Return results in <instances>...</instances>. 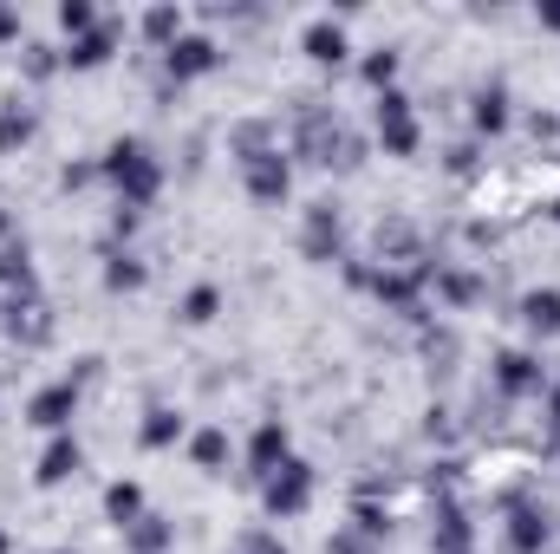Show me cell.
Wrapping results in <instances>:
<instances>
[{"instance_id":"1","label":"cell","mask_w":560,"mask_h":554,"mask_svg":"<svg viewBox=\"0 0 560 554\" xmlns=\"http://www.w3.org/2000/svg\"><path fill=\"white\" fill-rule=\"evenodd\" d=\"M98 176H112L125 203H150L156 183H163V170H156V157H150V143L143 138H118L112 143V150L98 157Z\"/></svg>"},{"instance_id":"2","label":"cell","mask_w":560,"mask_h":554,"mask_svg":"<svg viewBox=\"0 0 560 554\" xmlns=\"http://www.w3.org/2000/svg\"><path fill=\"white\" fill-rule=\"evenodd\" d=\"M261 503H268V516H275V522L300 516V509L313 503V470H306L300 457H287L280 470H268V476H261Z\"/></svg>"},{"instance_id":"3","label":"cell","mask_w":560,"mask_h":554,"mask_svg":"<svg viewBox=\"0 0 560 554\" xmlns=\"http://www.w3.org/2000/svg\"><path fill=\"white\" fill-rule=\"evenodd\" d=\"M72 417H79V379H59V385L33 392V405H26V424H39V430H52V437H66Z\"/></svg>"},{"instance_id":"4","label":"cell","mask_w":560,"mask_h":554,"mask_svg":"<svg viewBox=\"0 0 560 554\" xmlns=\"http://www.w3.org/2000/svg\"><path fill=\"white\" fill-rule=\"evenodd\" d=\"M378 138L392 157H411L418 150V118H411V99L405 92H378Z\"/></svg>"},{"instance_id":"5","label":"cell","mask_w":560,"mask_h":554,"mask_svg":"<svg viewBox=\"0 0 560 554\" xmlns=\"http://www.w3.org/2000/svg\"><path fill=\"white\" fill-rule=\"evenodd\" d=\"M215 39H202V33H183L170 53H163V72L176 79V85H189V79H202V72H215Z\"/></svg>"},{"instance_id":"6","label":"cell","mask_w":560,"mask_h":554,"mask_svg":"<svg viewBox=\"0 0 560 554\" xmlns=\"http://www.w3.org/2000/svg\"><path fill=\"white\" fill-rule=\"evenodd\" d=\"M548 542H555L548 509H541V503H515V509H509V554H541Z\"/></svg>"},{"instance_id":"7","label":"cell","mask_w":560,"mask_h":554,"mask_svg":"<svg viewBox=\"0 0 560 554\" xmlns=\"http://www.w3.org/2000/svg\"><path fill=\"white\" fill-rule=\"evenodd\" d=\"M287 189H293V170H287V157L280 150H261V157H248V196L255 203H287Z\"/></svg>"},{"instance_id":"8","label":"cell","mask_w":560,"mask_h":554,"mask_svg":"<svg viewBox=\"0 0 560 554\" xmlns=\"http://www.w3.org/2000/svg\"><path fill=\"white\" fill-rule=\"evenodd\" d=\"M85 470V450H79V437H52L46 450H39V470H33V483L39 489H59L66 476H79Z\"/></svg>"},{"instance_id":"9","label":"cell","mask_w":560,"mask_h":554,"mask_svg":"<svg viewBox=\"0 0 560 554\" xmlns=\"http://www.w3.org/2000/svg\"><path fill=\"white\" fill-rule=\"evenodd\" d=\"M495 385H502L509 399H528V392L548 385V372H541L535 353H502V359H495Z\"/></svg>"},{"instance_id":"10","label":"cell","mask_w":560,"mask_h":554,"mask_svg":"<svg viewBox=\"0 0 560 554\" xmlns=\"http://www.w3.org/2000/svg\"><path fill=\"white\" fill-rule=\"evenodd\" d=\"M332 255H339V209L313 203L306 209V262H332Z\"/></svg>"},{"instance_id":"11","label":"cell","mask_w":560,"mask_h":554,"mask_svg":"<svg viewBox=\"0 0 560 554\" xmlns=\"http://www.w3.org/2000/svg\"><path fill=\"white\" fill-rule=\"evenodd\" d=\"M469 125H476L482 138H502V131H509V85H476Z\"/></svg>"},{"instance_id":"12","label":"cell","mask_w":560,"mask_h":554,"mask_svg":"<svg viewBox=\"0 0 560 554\" xmlns=\"http://www.w3.org/2000/svg\"><path fill=\"white\" fill-rule=\"evenodd\" d=\"M293 450H287V424L280 417H261V430H255V443H248V463H255V476H268V470H280Z\"/></svg>"},{"instance_id":"13","label":"cell","mask_w":560,"mask_h":554,"mask_svg":"<svg viewBox=\"0 0 560 554\" xmlns=\"http://www.w3.org/2000/svg\"><path fill=\"white\" fill-rule=\"evenodd\" d=\"M522 326L541 333V339H555L560 333V287H535V293H522Z\"/></svg>"},{"instance_id":"14","label":"cell","mask_w":560,"mask_h":554,"mask_svg":"<svg viewBox=\"0 0 560 554\" xmlns=\"http://www.w3.org/2000/svg\"><path fill=\"white\" fill-rule=\"evenodd\" d=\"M300 46H306L313 66H339V59H346V26H339V20H313Z\"/></svg>"},{"instance_id":"15","label":"cell","mask_w":560,"mask_h":554,"mask_svg":"<svg viewBox=\"0 0 560 554\" xmlns=\"http://www.w3.org/2000/svg\"><path fill=\"white\" fill-rule=\"evenodd\" d=\"M112 46H118V33H112V26H92V33L72 39V53H59V59H66L72 72H98V66L112 59Z\"/></svg>"},{"instance_id":"16","label":"cell","mask_w":560,"mask_h":554,"mask_svg":"<svg viewBox=\"0 0 560 554\" xmlns=\"http://www.w3.org/2000/svg\"><path fill=\"white\" fill-rule=\"evenodd\" d=\"M33 131H39V118H33L20 99H7V105H0V157L20 150V143H33Z\"/></svg>"},{"instance_id":"17","label":"cell","mask_w":560,"mask_h":554,"mask_svg":"<svg viewBox=\"0 0 560 554\" xmlns=\"http://www.w3.org/2000/svg\"><path fill=\"white\" fill-rule=\"evenodd\" d=\"M436 554H469V516L456 503L436 509Z\"/></svg>"},{"instance_id":"18","label":"cell","mask_w":560,"mask_h":554,"mask_svg":"<svg viewBox=\"0 0 560 554\" xmlns=\"http://www.w3.org/2000/svg\"><path fill=\"white\" fill-rule=\"evenodd\" d=\"M105 516H112L118 529L143 522V489H138V483H112V489H105Z\"/></svg>"},{"instance_id":"19","label":"cell","mask_w":560,"mask_h":554,"mask_svg":"<svg viewBox=\"0 0 560 554\" xmlns=\"http://www.w3.org/2000/svg\"><path fill=\"white\" fill-rule=\"evenodd\" d=\"M143 39L170 53V46L183 39V7H150V13H143Z\"/></svg>"},{"instance_id":"20","label":"cell","mask_w":560,"mask_h":554,"mask_svg":"<svg viewBox=\"0 0 560 554\" xmlns=\"http://www.w3.org/2000/svg\"><path fill=\"white\" fill-rule=\"evenodd\" d=\"M143 450H170L176 437H183V417L170 412V405H156V412H143Z\"/></svg>"},{"instance_id":"21","label":"cell","mask_w":560,"mask_h":554,"mask_svg":"<svg viewBox=\"0 0 560 554\" xmlns=\"http://www.w3.org/2000/svg\"><path fill=\"white\" fill-rule=\"evenodd\" d=\"M189 457H196V470H222V463H229V430H215V424L196 430V437H189Z\"/></svg>"},{"instance_id":"22","label":"cell","mask_w":560,"mask_h":554,"mask_svg":"<svg viewBox=\"0 0 560 554\" xmlns=\"http://www.w3.org/2000/svg\"><path fill=\"white\" fill-rule=\"evenodd\" d=\"M125 542H131L138 554H163V549H170V522H163V516H143V522L125 529Z\"/></svg>"},{"instance_id":"23","label":"cell","mask_w":560,"mask_h":554,"mask_svg":"<svg viewBox=\"0 0 560 554\" xmlns=\"http://www.w3.org/2000/svg\"><path fill=\"white\" fill-rule=\"evenodd\" d=\"M105 287H112V293H138V287H143V262H138V255H112Z\"/></svg>"},{"instance_id":"24","label":"cell","mask_w":560,"mask_h":554,"mask_svg":"<svg viewBox=\"0 0 560 554\" xmlns=\"http://www.w3.org/2000/svg\"><path fill=\"white\" fill-rule=\"evenodd\" d=\"M59 26H66L72 39H85V33L98 26V7H92V0H59Z\"/></svg>"},{"instance_id":"25","label":"cell","mask_w":560,"mask_h":554,"mask_svg":"<svg viewBox=\"0 0 560 554\" xmlns=\"http://www.w3.org/2000/svg\"><path fill=\"white\" fill-rule=\"evenodd\" d=\"M215 313H222V293H215V287H189V300H183V320H189V326H209Z\"/></svg>"},{"instance_id":"26","label":"cell","mask_w":560,"mask_h":554,"mask_svg":"<svg viewBox=\"0 0 560 554\" xmlns=\"http://www.w3.org/2000/svg\"><path fill=\"white\" fill-rule=\"evenodd\" d=\"M392 79H398V53L378 46V53L365 59V85H372V92H392Z\"/></svg>"},{"instance_id":"27","label":"cell","mask_w":560,"mask_h":554,"mask_svg":"<svg viewBox=\"0 0 560 554\" xmlns=\"http://www.w3.org/2000/svg\"><path fill=\"white\" fill-rule=\"evenodd\" d=\"M0 280H20V287L33 280V255H26V242H20V249H0Z\"/></svg>"},{"instance_id":"28","label":"cell","mask_w":560,"mask_h":554,"mask_svg":"<svg viewBox=\"0 0 560 554\" xmlns=\"http://www.w3.org/2000/svg\"><path fill=\"white\" fill-rule=\"evenodd\" d=\"M443 293H450V300H476V280L469 275H443Z\"/></svg>"},{"instance_id":"29","label":"cell","mask_w":560,"mask_h":554,"mask_svg":"<svg viewBox=\"0 0 560 554\" xmlns=\"http://www.w3.org/2000/svg\"><path fill=\"white\" fill-rule=\"evenodd\" d=\"M0 39H20V13L13 7H0Z\"/></svg>"},{"instance_id":"30","label":"cell","mask_w":560,"mask_h":554,"mask_svg":"<svg viewBox=\"0 0 560 554\" xmlns=\"http://www.w3.org/2000/svg\"><path fill=\"white\" fill-rule=\"evenodd\" d=\"M548 417H555V443H560V385H548Z\"/></svg>"},{"instance_id":"31","label":"cell","mask_w":560,"mask_h":554,"mask_svg":"<svg viewBox=\"0 0 560 554\" xmlns=\"http://www.w3.org/2000/svg\"><path fill=\"white\" fill-rule=\"evenodd\" d=\"M541 26H548V33H560V0H548V7H541Z\"/></svg>"},{"instance_id":"32","label":"cell","mask_w":560,"mask_h":554,"mask_svg":"<svg viewBox=\"0 0 560 554\" xmlns=\"http://www.w3.org/2000/svg\"><path fill=\"white\" fill-rule=\"evenodd\" d=\"M248 554H287V549H280V542H268V535H255V542H248Z\"/></svg>"},{"instance_id":"33","label":"cell","mask_w":560,"mask_h":554,"mask_svg":"<svg viewBox=\"0 0 560 554\" xmlns=\"http://www.w3.org/2000/svg\"><path fill=\"white\" fill-rule=\"evenodd\" d=\"M326 554H359V542H352V535H339V542H326Z\"/></svg>"},{"instance_id":"34","label":"cell","mask_w":560,"mask_h":554,"mask_svg":"<svg viewBox=\"0 0 560 554\" xmlns=\"http://www.w3.org/2000/svg\"><path fill=\"white\" fill-rule=\"evenodd\" d=\"M0 554H7V529H0Z\"/></svg>"},{"instance_id":"35","label":"cell","mask_w":560,"mask_h":554,"mask_svg":"<svg viewBox=\"0 0 560 554\" xmlns=\"http://www.w3.org/2000/svg\"><path fill=\"white\" fill-rule=\"evenodd\" d=\"M548 216H555V222H560V203H555V209H548Z\"/></svg>"},{"instance_id":"36","label":"cell","mask_w":560,"mask_h":554,"mask_svg":"<svg viewBox=\"0 0 560 554\" xmlns=\"http://www.w3.org/2000/svg\"><path fill=\"white\" fill-rule=\"evenodd\" d=\"M0 235H7V216H0Z\"/></svg>"},{"instance_id":"37","label":"cell","mask_w":560,"mask_h":554,"mask_svg":"<svg viewBox=\"0 0 560 554\" xmlns=\"http://www.w3.org/2000/svg\"><path fill=\"white\" fill-rule=\"evenodd\" d=\"M59 554H66V549H59Z\"/></svg>"}]
</instances>
